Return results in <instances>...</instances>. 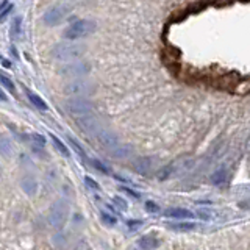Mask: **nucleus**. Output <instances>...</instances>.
<instances>
[{"label": "nucleus", "instance_id": "obj_1", "mask_svg": "<svg viewBox=\"0 0 250 250\" xmlns=\"http://www.w3.org/2000/svg\"><path fill=\"white\" fill-rule=\"evenodd\" d=\"M96 31V23L92 21H86V19H80L75 21L74 23L64 30V38L67 39H78V38H84L89 36Z\"/></svg>", "mask_w": 250, "mask_h": 250}, {"label": "nucleus", "instance_id": "obj_2", "mask_svg": "<svg viewBox=\"0 0 250 250\" xmlns=\"http://www.w3.org/2000/svg\"><path fill=\"white\" fill-rule=\"evenodd\" d=\"M67 213H69V207L66 202L62 200H57L50 208V214H49V222L53 229H61L64 225L66 219H67Z\"/></svg>", "mask_w": 250, "mask_h": 250}, {"label": "nucleus", "instance_id": "obj_3", "mask_svg": "<svg viewBox=\"0 0 250 250\" xmlns=\"http://www.w3.org/2000/svg\"><path fill=\"white\" fill-rule=\"evenodd\" d=\"M64 108L74 116H89L94 111V105L91 102L86 99H82V97L67 99L64 102Z\"/></svg>", "mask_w": 250, "mask_h": 250}, {"label": "nucleus", "instance_id": "obj_4", "mask_svg": "<svg viewBox=\"0 0 250 250\" xmlns=\"http://www.w3.org/2000/svg\"><path fill=\"white\" fill-rule=\"evenodd\" d=\"M84 53L82 45H57L53 50V57L58 61H72L80 58Z\"/></svg>", "mask_w": 250, "mask_h": 250}, {"label": "nucleus", "instance_id": "obj_5", "mask_svg": "<svg viewBox=\"0 0 250 250\" xmlns=\"http://www.w3.org/2000/svg\"><path fill=\"white\" fill-rule=\"evenodd\" d=\"M92 91H94V86H91L86 82H74L64 88L66 94H69V96H75V97L88 96V94H91Z\"/></svg>", "mask_w": 250, "mask_h": 250}, {"label": "nucleus", "instance_id": "obj_6", "mask_svg": "<svg viewBox=\"0 0 250 250\" xmlns=\"http://www.w3.org/2000/svg\"><path fill=\"white\" fill-rule=\"evenodd\" d=\"M64 16H66L64 8L55 6V8H50V10L45 11L42 21H44V23H47V25H58Z\"/></svg>", "mask_w": 250, "mask_h": 250}, {"label": "nucleus", "instance_id": "obj_7", "mask_svg": "<svg viewBox=\"0 0 250 250\" xmlns=\"http://www.w3.org/2000/svg\"><path fill=\"white\" fill-rule=\"evenodd\" d=\"M97 139H99V143L106 147V148H119L117 146H119V141H117L116 135H113V133H109L106 130H99L97 131Z\"/></svg>", "mask_w": 250, "mask_h": 250}, {"label": "nucleus", "instance_id": "obj_8", "mask_svg": "<svg viewBox=\"0 0 250 250\" xmlns=\"http://www.w3.org/2000/svg\"><path fill=\"white\" fill-rule=\"evenodd\" d=\"M89 70V67L83 64L82 61L78 62H74L72 66H67L62 69V75H80V74H86Z\"/></svg>", "mask_w": 250, "mask_h": 250}, {"label": "nucleus", "instance_id": "obj_9", "mask_svg": "<svg viewBox=\"0 0 250 250\" xmlns=\"http://www.w3.org/2000/svg\"><path fill=\"white\" fill-rule=\"evenodd\" d=\"M138 244L143 250H153V249H156L160 246V241L156 239L153 234H144V236L139 239Z\"/></svg>", "mask_w": 250, "mask_h": 250}, {"label": "nucleus", "instance_id": "obj_10", "mask_svg": "<svg viewBox=\"0 0 250 250\" xmlns=\"http://www.w3.org/2000/svg\"><path fill=\"white\" fill-rule=\"evenodd\" d=\"M164 214L167 217H174V219H188V217H192V213L189 209H185V208H170L167 211H164Z\"/></svg>", "mask_w": 250, "mask_h": 250}, {"label": "nucleus", "instance_id": "obj_11", "mask_svg": "<svg viewBox=\"0 0 250 250\" xmlns=\"http://www.w3.org/2000/svg\"><path fill=\"white\" fill-rule=\"evenodd\" d=\"M150 167H152V161L148 158H141L135 163V169L139 170V174H143V175H147Z\"/></svg>", "mask_w": 250, "mask_h": 250}, {"label": "nucleus", "instance_id": "obj_12", "mask_svg": "<svg viewBox=\"0 0 250 250\" xmlns=\"http://www.w3.org/2000/svg\"><path fill=\"white\" fill-rule=\"evenodd\" d=\"M36 180L35 178H31V177H27V178H23L22 180V189L25 191L27 194L30 195H33L36 192Z\"/></svg>", "mask_w": 250, "mask_h": 250}, {"label": "nucleus", "instance_id": "obj_13", "mask_svg": "<svg viewBox=\"0 0 250 250\" xmlns=\"http://www.w3.org/2000/svg\"><path fill=\"white\" fill-rule=\"evenodd\" d=\"M83 124H88V127H86L84 130L91 131V133H94L100 127L99 121L96 119V117H92V116H86V117H83V119H80V125H83Z\"/></svg>", "mask_w": 250, "mask_h": 250}, {"label": "nucleus", "instance_id": "obj_14", "mask_svg": "<svg viewBox=\"0 0 250 250\" xmlns=\"http://www.w3.org/2000/svg\"><path fill=\"white\" fill-rule=\"evenodd\" d=\"M27 96H28V99H30V102L33 104L38 109H41V111H45L47 109V104L45 102L38 96V94H33V92H27Z\"/></svg>", "mask_w": 250, "mask_h": 250}, {"label": "nucleus", "instance_id": "obj_15", "mask_svg": "<svg viewBox=\"0 0 250 250\" xmlns=\"http://www.w3.org/2000/svg\"><path fill=\"white\" fill-rule=\"evenodd\" d=\"M225 180H227V170L225 169H217L213 174V177H211V182H213L216 186L224 185Z\"/></svg>", "mask_w": 250, "mask_h": 250}, {"label": "nucleus", "instance_id": "obj_16", "mask_svg": "<svg viewBox=\"0 0 250 250\" xmlns=\"http://www.w3.org/2000/svg\"><path fill=\"white\" fill-rule=\"evenodd\" d=\"M11 36L13 39H21L22 36V18H16L11 25Z\"/></svg>", "mask_w": 250, "mask_h": 250}, {"label": "nucleus", "instance_id": "obj_17", "mask_svg": "<svg viewBox=\"0 0 250 250\" xmlns=\"http://www.w3.org/2000/svg\"><path fill=\"white\" fill-rule=\"evenodd\" d=\"M169 229L172 230H177V231H189L195 229V224L192 222H182V224H170Z\"/></svg>", "mask_w": 250, "mask_h": 250}, {"label": "nucleus", "instance_id": "obj_18", "mask_svg": "<svg viewBox=\"0 0 250 250\" xmlns=\"http://www.w3.org/2000/svg\"><path fill=\"white\" fill-rule=\"evenodd\" d=\"M89 163L92 164L94 167H96L97 170H100L102 174H111V170H109V167H106L104 163H100L99 160H89Z\"/></svg>", "mask_w": 250, "mask_h": 250}, {"label": "nucleus", "instance_id": "obj_19", "mask_svg": "<svg viewBox=\"0 0 250 250\" xmlns=\"http://www.w3.org/2000/svg\"><path fill=\"white\" fill-rule=\"evenodd\" d=\"M52 136V141H53V143H55V146H57V148H58V150L62 153V155H64V156H69V150H67V147L64 146V144H62L61 143V141L57 138V136H55V135H50Z\"/></svg>", "mask_w": 250, "mask_h": 250}, {"label": "nucleus", "instance_id": "obj_20", "mask_svg": "<svg viewBox=\"0 0 250 250\" xmlns=\"http://www.w3.org/2000/svg\"><path fill=\"white\" fill-rule=\"evenodd\" d=\"M0 84L2 86H5V88L8 89V91H11V92H14V83L10 80L8 77H5L3 74H0Z\"/></svg>", "mask_w": 250, "mask_h": 250}, {"label": "nucleus", "instance_id": "obj_21", "mask_svg": "<svg viewBox=\"0 0 250 250\" xmlns=\"http://www.w3.org/2000/svg\"><path fill=\"white\" fill-rule=\"evenodd\" d=\"M0 153H3L5 156H10L11 155V144L8 143L6 139L0 141Z\"/></svg>", "mask_w": 250, "mask_h": 250}, {"label": "nucleus", "instance_id": "obj_22", "mask_svg": "<svg viewBox=\"0 0 250 250\" xmlns=\"http://www.w3.org/2000/svg\"><path fill=\"white\" fill-rule=\"evenodd\" d=\"M100 217H102V221H104L105 224H108V225H114V224L117 222L114 216H109V214H106V213H102Z\"/></svg>", "mask_w": 250, "mask_h": 250}, {"label": "nucleus", "instance_id": "obj_23", "mask_svg": "<svg viewBox=\"0 0 250 250\" xmlns=\"http://www.w3.org/2000/svg\"><path fill=\"white\" fill-rule=\"evenodd\" d=\"M69 144H70V146H72V147L75 148V152H77L78 155L84 156V150H83V148H82V146L78 144V143H75V141H74L72 138H69Z\"/></svg>", "mask_w": 250, "mask_h": 250}, {"label": "nucleus", "instance_id": "obj_24", "mask_svg": "<svg viewBox=\"0 0 250 250\" xmlns=\"http://www.w3.org/2000/svg\"><path fill=\"white\" fill-rule=\"evenodd\" d=\"M11 10H13V5H10V3H8V5H6V6L3 8V10H2V13H0V22H2V21H5V18H6L8 14L11 13Z\"/></svg>", "mask_w": 250, "mask_h": 250}, {"label": "nucleus", "instance_id": "obj_25", "mask_svg": "<svg viewBox=\"0 0 250 250\" xmlns=\"http://www.w3.org/2000/svg\"><path fill=\"white\" fill-rule=\"evenodd\" d=\"M84 183L88 185V188H91V189H99L97 182H94V180H92V178H89V177H86V178H84Z\"/></svg>", "mask_w": 250, "mask_h": 250}, {"label": "nucleus", "instance_id": "obj_26", "mask_svg": "<svg viewBox=\"0 0 250 250\" xmlns=\"http://www.w3.org/2000/svg\"><path fill=\"white\" fill-rule=\"evenodd\" d=\"M141 225H143V222H141V221H128L127 222V227L130 230H138Z\"/></svg>", "mask_w": 250, "mask_h": 250}, {"label": "nucleus", "instance_id": "obj_27", "mask_svg": "<svg viewBox=\"0 0 250 250\" xmlns=\"http://www.w3.org/2000/svg\"><path fill=\"white\" fill-rule=\"evenodd\" d=\"M31 139H33L36 144H41V147L45 144V139H44L42 135H31Z\"/></svg>", "mask_w": 250, "mask_h": 250}, {"label": "nucleus", "instance_id": "obj_28", "mask_svg": "<svg viewBox=\"0 0 250 250\" xmlns=\"http://www.w3.org/2000/svg\"><path fill=\"white\" fill-rule=\"evenodd\" d=\"M146 208L150 211V213H156V211H158L160 208H158V205H156V203H153V202H147L146 203Z\"/></svg>", "mask_w": 250, "mask_h": 250}, {"label": "nucleus", "instance_id": "obj_29", "mask_svg": "<svg viewBox=\"0 0 250 250\" xmlns=\"http://www.w3.org/2000/svg\"><path fill=\"white\" fill-rule=\"evenodd\" d=\"M121 189L124 191V192H127V194H130L131 197H135V199H139V194L138 192H135V191H131V189H128V188H125V186H122Z\"/></svg>", "mask_w": 250, "mask_h": 250}, {"label": "nucleus", "instance_id": "obj_30", "mask_svg": "<svg viewBox=\"0 0 250 250\" xmlns=\"http://www.w3.org/2000/svg\"><path fill=\"white\" fill-rule=\"evenodd\" d=\"M113 202H114V203H117V205H119L121 208H124V209L127 208V202H124L121 197H114V199H113Z\"/></svg>", "mask_w": 250, "mask_h": 250}, {"label": "nucleus", "instance_id": "obj_31", "mask_svg": "<svg viewBox=\"0 0 250 250\" xmlns=\"http://www.w3.org/2000/svg\"><path fill=\"white\" fill-rule=\"evenodd\" d=\"M0 62H2V64L6 66V67H10V66H11L10 62H8V60H5V58H2V57H0Z\"/></svg>", "mask_w": 250, "mask_h": 250}, {"label": "nucleus", "instance_id": "obj_32", "mask_svg": "<svg viewBox=\"0 0 250 250\" xmlns=\"http://www.w3.org/2000/svg\"><path fill=\"white\" fill-rule=\"evenodd\" d=\"M0 100H6V96H5V92L0 89Z\"/></svg>", "mask_w": 250, "mask_h": 250}, {"label": "nucleus", "instance_id": "obj_33", "mask_svg": "<svg viewBox=\"0 0 250 250\" xmlns=\"http://www.w3.org/2000/svg\"><path fill=\"white\" fill-rule=\"evenodd\" d=\"M6 5H8L6 2H2V3H0V13H2V10H3V8H5Z\"/></svg>", "mask_w": 250, "mask_h": 250}]
</instances>
